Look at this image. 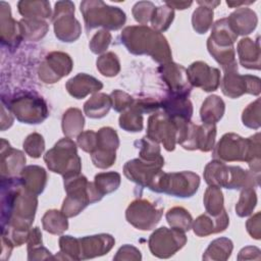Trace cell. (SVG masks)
<instances>
[{
  "label": "cell",
  "instance_id": "obj_1",
  "mask_svg": "<svg viewBox=\"0 0 261 261\" xmlns=\"http://www.w3.org/2000/svg\"><path fill=\"white\" fill-rule=\"evenodd\" d=\"M2 178L1 224L2 236L13 246L28 241L37 209V195L29 192L17 177Z\"/></svg>",
  "mask_w": 261,
  "mask_h": 261
},
{
  "label": "cell",
  "instance_id": "obj_2",
  "mask_svg": "<svg viewBox=\"0 0 261 261\" xmlns=\"http://www.w3.org/2000/svg\"><path fill=\"white\" fill-rule=\"evenodd\" d=\"M121 43L136 55L147 54L160 63L171 60V51L166 39L146 25L127 27L120 35Z\"/></svg>",
  "mask_w": 261,
  "mask_h": 261
},
{
  "label": "cell",
  "instance_id": "obj_3",
  "mask_svg": "<svg viewBox=\"0 0 261 261\" xmlns=\"http://www.w3.org/2000/svg\"><path fill=\"white\" fill-rule=\"evenodd\" d=\"M214 157L222 161H247L253 172L259 174V134L249 139H243L236 134H225L214 150Z\"/></svg>",
  "mask_w": 261,
  "mask_h": 261
},
{
  "label": "cell",
  "instance_id": "obj_4",
  "mask_svg": "<svg viewBox=\"0 0 261 261\" xmlns=\"http://www.w3.org/2000/svg\"><path fill=\"white\" fill-rule=\"evenodd\" d=\"M64 188L67 197L63 201L61 212L66 217L77 215L89 204L95 203L102 199L95 185L89 182L84 175L80 173L64 178Z\"/></svg>",
  "mask_w": 261,
  "mask_h": 261
},
{
  "label": "cell",
  "instance_id": "obj_5",
  "mask_svg": "<svg viewBox=\"0 0 261 261\" xmlns=\"http://www.w3.org/2000/svg\"><path fill=\"white\" fill-rule=\"evenodd\" d=\"M204 178L209 186L241 189L253 186L254 173L239 166H227L218 160H213L206 165Z\"/></svg>",
  "mask_w": 261,
  "mask_h": 261
},
{
  "label": "cell",
  "instance_id": "obj_6",
  "mask_svg": "<svg viewBox=\"0 0 261 261\" xmlns=\"http://www.w3.org/2000/svg\"><path fill=\"white\" fill-rule=\"evenodd\" d=\"M44 160L51 171L62 174L64 178L79 174L82 168L75 143L70 138H64L58 141L46 153Z\"/></svg>",
  "mask_w": 261,
  "mask_h": 261
},
{
  "label": "cell",
  "instance_id": "obj_7",
  "mask_svg": "<svg viewBox=\"0 0 261 261\" xmlns=\"http://www.w3.org/2000/svg\"><path fill=\"white\" fill-rule=\"evenodd\" d=\"M81 11L84 15L86 30L89 32L97 27L118 30L125 22V13L118 7L108 6L102 1H83Z\"/></svg>",
  "mask_w": 261,
  "mask_h": 261
},
{
  "label": "cell",
  "instance_id": "obj_8",
  "mask_svg": "<svg viewBox=\"0 0 261 261\" xmlns=\"http://www.w3.org/2000/svg\"><path fill=\"white\" fill-rule=\"evenodd\" d=\"M200 177L191 171L166 173L160 171L150 186V190L174 197H192L198 190Z\"/></svg>",
  "mask_w": 261,
  "mask_h": 261
},
{
  "label": "cell",
  "instance_id": "obj_9",
  "mask_svg": "<svg viewBox=\"0 0 261 261\" xmlns=\"http://www.w3.org/2000/svg\"><path fill=\"white\" fill-rule=\"evenodd\" d=\"M8 108L16 116L17 120L24 123H40L48 115L45 101L31 94H24L12 98Z\"/></svg>",
  "mask_w": 261,
  "mask_h": 261
},
{
  "label": "cell",
  "instance_id": "obj_10",
  "mask_svg": "<svg viewBox=\"0 0 261 261\" xmlns=\"http://www.w3.org/2000/svg\"><path fill=\"white\" fill-rule=\"evenodd\" d=\"M186 242L185 231L176 228L160 227L150 236L149 248L154 256L168 258L181 249Z\"/></svg>",
  "mask_w": 261,
  "mask_h": 261
},
{
  "label": "cell",
  "instance_id": "obj_11",
  "mask_svg": "<svg viewBox=\"0 0 261 261\" xmlns=\"http://www.w3.org/2000/svg\"><path fill=\"white\" fill-rule=\"evenodd\" d=\"M73 14L74 5L70 1H59L55 4L54 32L56 37L63 42H73L81 35V24Z\"/></svg>",
  "mask_w": 261,
  "mask_h": 261
},
{
  "label": "cell",
  "instance_id": "obj_12",
  "mask_svg": "<svg viewBox=\"0 0 261 261\" xmlns=\"http://www.w3.org/2000/svg\"><path fill=\"white\" fill-rule=\"evenodd\" d=\"M163 213V208L150 201L139 199L129 204L126 209V220L135 227L149 230L155 227Z\"/></svg>",
  "mask_w": 261,
  "mask_h": 261
},
{
  "label": "cell",
  "instance_id": "obj_13",
  "mask_svg": "<svg viewBox=\"0 0 261 261\" xmlns=\"http://www.w3.org/2000/svg\"><path fill=\"white\" fill-rule=\"evenodd\" d=\"M146 137L156 143H162L167 151H172L177 137L176 122L165 112L153 114L148 120Z\"/></svg>",
  "mask_w": 261,
  "mask_h": 261
},
{
  "label": "cell",
  "instance_id": "obj_14",
  "mask_svg": "<svg viewBox=\"0 0 261 261\" xmlns=\"http://www.w3.org/2000/svg\"><path fill=\"white\" fill-rule=\"evenodd\" d=\"M221 89L225 96L238 98L244 93L258 95L260 93V80L252 75H240L238 67L232 66L224 69Z\"/></svg>",
  "mask_w": 261,
  "mask_h": 261
},
{
  "label": "cell",
  "instance_id": "obj_15",
  "mask_svg": "<svg viewBox=\"0 0 261 261\" xmlns=\"http://www.w3.org/2000/svg\"><path fill=\"white\" fill-rule=\"evenodd\" d=\"M119 146L118 136L111 127H102L97 133V146L91 153L92 161L99 168H108L115 161V151Z\"/></svg>",
  "mask_w": 261,
  "mask_h": 261
},
{
  "label": "cell",
  "instance_id": "obj_16",
  "mask_svg": "<svg viewBox=\"0 0 261 261\" xmlns=\"http://www.w3.org/2000/svg\"><path fill=\"white\" fill-rule=\"evenodd\" d=\"M164 165V159L148 161L144 159H134L127 161L123 167L124 175L132 181L142 187L150 188L157 174Z\"/></svg>",
  "mask_w": 261,
  "mask_h": 261
},
{
  "label": "cell",
  "instance_id": "obj_17",
  "mask_svg": "<svg viewBox=\"0 0 261 261\" xmlns=\"http://www.w3.org/2000/svg\"><path fill=\"white\" fill-rule=\"evenodd\" d=\"M71 68L72 60L69 55L62 52H51L39 68V77L44 83L52 84L67 75Z\"/></svg>",
  "mask_w": 261,
  "mask_h": 261
},
{
  "label": "cell",
  "instance_id": "obj_18",
  "mask_svg": "<svg viewBox=\"0 0 261 261\" xmlns=\"http://www.w3.org/2000/svg\"><path fill=\"white\" fill-rule=\"evenodd\" d=\"M161 77L168 86L171 95L188 96L192 90V86L189 82L187 69L174 62H168L162 64L159 67Z\"/></svg>",
  "mask_w": 261,
  "mask_h": 261
},
{
  "label": "cell",
  "instance_id": "obj_19",
  "mask_svg": "<svg viewBox=\"0 0 261 261\" xmlns=\"http://www.w3.org/2000/svg\"><path fill=\"white\" fill-rule=\"evenodd\" d=\"M187 74L191 86L203 89L206 92L215 91L220 82V72L217 68L210 67L202 61L194 62L187 69Z\"/></svg>",
  "mask_w": 261,
  "mask_h": 261
},
{
  "label": "cell",
  "instance_id": "obj_20",
  "mask_svg": "<svg viewBox=\"0 0 261 261\" xmlns=\"http://www.w3.org/2000/svg\"><path fill=\"white\" fill-rule=\"evenodd\" d=\"M0 171L1 177H14L24 167L25 157L23 153L19 150L13 149L10 144L1 139L0 147Z\"/></svg>",
  "mask_w": 261,
  "mask_h": 261
},
{
  "label": "cell",
  "instance_id": "obj_21",
  "mask_svg": "<svg viewBox=\"0 0 261 261\" xmlns=\"http://www.w3.org/2000/svg\"><path fill=\"white\" fill-rule=\"evenodd\" d=\"M114 245V239L110 234L101 233L79 239L80 260L94 258L109 252Z\"/></svg>",
  "mask_w": 261,
  "mask_h": 261
},
{
  "label": "cell",
  "instance_id": "obj_22",
  "mask_svg": "<svg viewBox=\"0 0 261 261\" xmlns=\"http://www.w3.org/2000/svg\"><path fill=\"white\" fill-rule=\"evenodd\" d=\"M0 5L1 42L8 47H16L22 38L19 22L11 17L10 6L6 2L1 1Z\"/></svg>",
  "mask_w": 261,
  "mask_h": 261
},
{
  "label": "cell",
  "instance_id": "obj_23",
  "mask_svg": "<svg viewBox=\"0 0 261 261\" xmlns=\"http://www.w3.org/2000/svg\"><path fill=\"white\" fill-rule=\"evenodd\" d=\"M229 223V219L223 209L218 215L213 216L209 213L200 215L194 222V232L199 237H206L211 233L223 231Z\"/></svg>",
  "mask_w": 261,
  "mask_h": 261
},
{
  "label": "cell",
  "instance_id": "obj_24",
  "mask_svg": "<svg viewBox=\"0 0 261 261\" xmlns=\"http://www.w3.org/2000/svg\"><path fill=\"white\" fill-rule=\"evenodd\" d=\"M102 88L103 84L100 81L86 73H79L66 83L68 93L76 99H82L89 94L101 90Z\"/></svg>",
  "mask_w": 261,
  "mask_h": 261
},
{
  "label": "cell",
  "instance_id": "obj_25",
  "mask_svg": "<svg viewBox=\"0 0 261 261\" xmlns=\"http://www.w3.org/2000/svg\"><path fill=\"white\" fill-rule=\"evenodd\" d=\"M19 178L29 192L39 195L43 192L46 186L47 174L44 168L37 165H30L22 168Z\"/></svg>",
  "mask_w": 261,
  "mask_h": 261
},
{
  "label": "cell",
  "instance_id": "obj_26",
  "mask_svg": "<svg viewBox=\"0 0 261 261\" xmlns=\"http://www.w3.org/2000/svg\"><path fill=\"white\" fill-rule=\"evenodd\" d=\"M161 107L165 113L171 118H181L190 120L193 113V106L191 101L186 96L171 95L164 99Z\"/></svg>",
  "mask_w": 261,
  "mask_h": 261
},
{
  "label": "cell",
  "instance_id": "obj_27",
  "mask_svg": "<svg viewBox=\"0 0 261 261\" xmlns=\"http://www.w3.org/2000/svg\"><path fill=\"white\" fill-rule=\"evenodd\" d=\"M226 19L237 35L250 34L257 24L256 14L249 8H240L232 12Z\"/></svg>",
  "mask_w": 261,
  "mask_h": 261
},
{
  "label": "cell",
  "instance_id": "obj_28",
  "mask_svg": "<svg viewBox=\"0 0 261 261\" xmlns=\"http://www.w3.org/2000/svg\"><path fill=\"white\" fill-rule=\"evenodd\" d=\"M224 102L218 96H209L203 102L200 114L204 123L215 124L224 113Z\"/></svg>",
  "mask_w": 261,
  "mask_h": 261
},
{
  "label": "cell",
  "instance_id": "obj_29",
  "mask_svg": "<svg viewBox=\"0 0 261 261\" xmlns=\"http://www.w3.org/2000/svg\"><path fill=\"white\" fill-rule=\"evenodd\" d=\"M111 106V98L106 94L98 93L85 103L84 110L91 118H101L108 113Z\"/></svg>",
  "mask_w": 261,
  "mask_h": 261
},
{
  "label": "cell",
  "instance_id": "obj_30",
  "mask_svg": "<svg viewBox=\"0 0 261 261\" xmlns=\"http://www.w3.org/2000/svg\"><path fill=\"white\" fill-rule=\"evenodd\" d=\"M238 53L240 62L244 67L253 69L260 68L259 62V47L254 48V43L251 39H243L240 41L238 46Z\"/></svg>",
  "mask_w": 261,
  "mask_h": 261
},
{
  "label": "cell",
  "instance_id": "obj_31",
  "mask_svg": "<svg viewBox=\"0 0 261 261\" xmlns=\"http://www.w3.org/2000/svg\"><path fill=\"white\" fill-rule=\"evenodd\" d=\"M19 13L25 18H47L50 16V3L47 1H19L18 4Z\"/></svg>",
  "mask_w": 261,
  "mask_h": 261
},
{
  "label": "cell",
  "instance_id": "obj_32",
  "mask_svg": "<svg viewBox=\"0 0 261 261\" xmlns=\"http://www.w3.org/2000/svg\"><path fill=\"white\" fill-rule=\"evenodd\" d=\"M84 116L80 109L69 108L62 117V129L63 134L67 138H73L77 136L84 127Z\"/></svg>",
  "mask_w": 261,
  "mask_h": 261
},
{
  "label": "cell",
  "instance_id": "obj_33",
  "mask_svg": "<svg viewBox=\"0 0 261 261\" xmlns=\"http://www.w3.org/2000/svg\"><path fill=\"white\" fill-rule=\"evenodd\" d=\"M19 27L22 37L31 41L43 38L48 31V23L42 19L24 18L19 21Z\"/></svg>",
  "mask_w": 261,
  "mask_h": 261
},
{
  "label": "cell",
  "instance_id": "obj_34",
  "mask_svg": "<svg viewBox=\"0 0 261 261\" xmlns=\"http://www.w3.org/2000/svg\"><path fill=\"white\" fill-rule=\"evenodd\" d=\"M232 251V242L226 238L216 239L203 255L204 260H226Z\"/></svg>",
  "mask_w": 261,
  "mask_h": 261
},
{
  "label": "cell",
  "instance_id": "obj_35",
  "mask_svg": "<svg viewBox=\"0 0 261 261\" xmlns=\"http://www.w3.org/2000/svg\"><path fill=\"white\" fill-rule=\"evenodd\" d=\"M43 227L50 233L60 234L68 227L67 217L60 211L49 210L42 219Z\"/></svg>",
  "mask_w": 261,
  "mask_h": 261
},
{
  "label": "cell",
  "instance_id": "obj_36",
  "mask_svg": "<svg viewBox=\"0 0 261 261\" xmlns=\"http://www.w3.org/2000/svg\"><path fill=\"white\" fill-rule=\"evenodd\" d=\"M216 127L215 124L204 123L197 125L196 132V147L201 151L207 152L212 150L215 142Z\"/></svg>",
  "mask_w": 261,
  "mask_h": 261
},
{
  "label": "cell",
  "instance_id": "obj_37",
  "mask_svg": "<svg viewBox=\"0 0 261 261\" xmlns=\"http://www.w3.org/2000/svg\"><path fill=\"white\" fill-rule=\"evenodd\" d=\"M166 219L172 228H176L181 231L189 230L193 222L191 214L181 207L169 209L166 213Z\"/></svg>",
  "mask_w": 261,
  "mask_h": 261
},
{
  "label": "cell",
  "instance_id": "obj_38",
  "mask_svg": "<svg viewBox=\"0 0 261 261\" xmlns=\"http://www.w3.org/2000/svg\"><path fill=\"white\" fill-rule=\"evenodd\" d=\"M204 205L207 213L216 216L223 210V196L219 187L210 186L204 195Z\"/></svg>",
  "mask_w": 261,
  "mask_h": 261
},
{
  "label": "cell",
  "instance_id": "obj_39",
  "mask_svg": "<svg viewBox=\"0 0 261 261\" xmlns=\"http://www.w3.org/2000/svg\"><path fill=\"white\" fill-rule=\"evenodd\" d=\"M98 192L104 196L105 194L112 193L120 185V175L117 172H102L95 176L94 182Z\"/></svg>",
  "mask_w": 261,
  "mask_h": 261
},
{
  "label": "cell",
  "instance_id": "obj_40",
  "mask_svg": "<svg viewBox=\"0 0 261 261\" xmlns=\"http://www.w3.org/2000/svg\"><path fill=\"white\" fill-rule=\"evenodd\" d=\"M142 112L134 105L128 110L123 112L119 117V125L127 132H140L143 128Z\"/></svg>",
  "mask_w": 261,
  "mask_h": 261
},
{
  "label": "cell",
  "instance_id": "obj_41",
  "mask_svg": "<svg viewBox=\"0 0 261 261\" xmlns=\"http://www.w3.org/2000/svg\"><path fill=\"white\" fill-rule=\"evenodd\" d=\"M173 16V9L169 6H160L155 8L151 17V23L153 29H155L158 33L166 31L172 22Z\"/></svg>",
  "mask_w": 261,
  "mask_h": 261
},
{
  "label": "cell",
  "instance_id": "obj_42",
  "mask_svg": "<svg viewBox=\"0 0 261 261\" xmlns=\"http://www.w3.org/2000/svg\"><path fill=\"white\" fill-rule=\"evenodd\" d=\"M213 10L206 6L198 7L192 17V23L194 30L199 34L206 33L212 24Z\"/></svg>",
  "mask_w": 261,
  "mask_h": 261
},
{
  "label": "cell",
  "instance_id": "obj_43",
  "mask_svg": "<svg viewBox=\"0 0 261 261\" xmlns=\"http://www.w3.org/2000/svg\"><path fill=\"white\" fill-rule=\"evenodd\" d=\"M257 198L255 191L253 190L252 187H247L245 190L242 192L240 200L236 206V211L237 214L241 217L247 216L253 212V209L256 206Z\"/></svg>",
  "mask_w": 261,
  "mask_h": 261
},
{
  "label": "cell",
  "instance_id": "obj_44",
  "mask_svg": "<svg viewBox=\"0 0 261 261\" xmlns=\"http://www.w3.org/2000/svg\"><path fill=\"white\" fill-rule=\"evenodd\" d=\"M97 68L105 76H114L120 69L119 60L114 53L108 52L98 58Z\"/></svg>",
  "mask_w": 261,
  "mask_h": 261
},
{
  "label": "cell",
  "instance_id": "obj_45",
  "mask_svg": "<svg viewBox=\"0 0 261 261\" xmlns=\"http://www.w3.org/2000/svg\"><path fill=\"white\" fill-rule=\"evenodd\" d=\"M60 252L63 254V259L69 260H80V246L79 239L70 236H62L59 239Z\"/></svg>",
  "mask_w": 261,
  "mask_h": 261
},
{
  "label": "cell",
  "instance_id": "obj_46",
  "mask_svg": "<svg viewBox=\"0 0 261 261\" xmlns=\"http://www.w3.org/2000/svg\"><path fill=\"white\" fill-rule=\"evenodd\" d=\"M23 149L31 157L39 158L45 149L43 137L37 133L31 134L23 142Z\"/></svg>",
  "mask_w": 261,
  "mask_h": 261
},
{
  "label": "cell",
  "instance_id": "obj_47",
  "mask_svg": "<svg viewBox=\"0 0 261 261\" xmlns=\"http://www.w3.org/2000/svg\"><path fill=\"white\" fill-rule=\"evenodd\" d=\"M155 6L152 2L147 1H141L135 4L133 7V14L135 19L142 23L143 25L148 23L149 20H151V17L153 15V12L155 10Z\"/></svg>",
  "mask_w": 261,
  "mask_h": 261
},
{
  "label": "cell",
  "instance_id": "obj_48",
  "mask_svg": "<svg viewBox=\"0 0 261 261\" xmlns=\"http://www.w3.org/2000/svg\"><path fill=\"white\" fill-rule=\"evenodd\" d=\"M259 102L260 99H257L254 103H251L243 112V122L248 127L258 128L260 126Z\"/></svg>",
  "mask_w": 261,
  "mask_h": 261
},
{
  "label": "cell",
  "instance_id": "obj_49",
  "mask_svg": "<svg viewBox=\"0 0 261 261\" xmlns=\"http://www.w3.org/2000/svg\"><path fill=\"white\" fill-rule=\"evenodd\" d=\"M110 42H111L110 33L106 30H102V31L97 32L93 36V38L90 42V48L93 53L99 54V53L104 52L108 48Z\"/></svg>",
  "mask_w": 261,
  "mask_h": 261
},
{
  "label": "cell",
  "instance_id": "obj_50",
  "mask_svg": "<svg viewBox=\"0 0 261 261\" xmlns=\"http://www.w3.org/2000/svg\"><path fill=\"white\" fill-rule=\"evenodd\" d=\"M110 98L112 102V107L114 108V110L118 112L126 109L127 107H130L134 103L133 97H130L128 94L119 90L113 91L111 93Z\"/></svg>",
  "mask_w": 261,
  "mask_h": 261
},
{
  "label": "cell",
  "instance_id": "obj_51",
  "mask_svg": "<svg viewBox=\"0 0 261 261\" xmlns=\"http://www.w3.org/2000/svg\"><path fill=\"white\" fill-rule=\"evenodd\" d=\"M79 146L88 153H93L97 146V133L93 130H87L79 135L77 137Z\"/></svg>",
  "mask_w": 261,
  "mask_h": 261
},
{
  "label": "cell",
  "instance_id": "obj_52",
  "mask_svg": "<svg viewBox=\"0 0 261 261\" xmlns=\"http://www.w3.org/2000/svg\"><path fill=\"white\" fill-rule=\"evenodd\" d=\"M141 258L142 256L140 251L129 245L121 247L114 256V260H141Z\"/></svg>",
  "mask_w": 261,
  "mask_h": 261
},
{
  "label": "cell",
  "instance_id": "obj_53",
  "mask_svg": "<svg viewBox=\"0 0 261 261\" xmlns=\"http://www.w3.org/2000/svg\"><path fill=\"white\" fill-rule=\"evenodd\" d=\"M28 253H29V257H28L29 260H43V259L52 258L50 252L46 248H44L43 245L28 250Z\"/></svg>",
  "mask_w": 261,
  "mask_h": 261
},
{
  "label": "cell",
  "instance_id": "obj_54",
  "mask_svg": "<svg viewBox=\"0 0 261 261\" xmlns=\"http://www.w3.org/2000/svg\"><path fill=\"white\" fill-rule=\"evenodd\" d=\"M28 250L42 246V233L39 229V227H34L30 230L29 238H28Z\"/></svg>",
  "mask_w": 261,
  "mask_h": 261
},
{
  "label": "cell",
  "instance_id": "obj_55",
  "mask_svg": "<svg viewBox=\"0 0 261 261\" xmlns=\"http://www.w3.org/2000/svg\"><path fill=\"white\" fill-rule=\"evenodd\" d=\"M5 114H6L5 106H4V104H2V107H1V130H5L6 128L10 127L13 122V118L10 115V113L7 116Z\"/></svg>",
  "mask_w": 261,
  "mask_h": 261
},
{
  "label": "cell",
  "instance_id": "obj_56",
  "mask_svg": "<svg viewBox=\"0 0 261 261\" xmlns=\"http://www.w3.org/2000/svg\"><path fill=\"white\" fill-rule=\"evenodd\" d=\"M12 247H13V244L8 239H6L5 237L2 236V255H1V259L5 260V259L9 258Z\"/></svg>",
  "mask_w": 261,
  "mask_h": 261
},
{
  "label": "cell",
  "instance_id": "obj_57",
  "mask_svg": "<svg viewBox=\"0 0 261 261\" xmlns=\"http://www.w3.org/2000/svg\"><path fill=\"white\" fill-rule=\"evenodd\" d=\"M191 4H192V1H189V2H176V1L166 2V5H168L170 8H177V9H186Z\"/></svg>",
  "mask_w": 261,
  "mask_h": 261
}]
</instances>
